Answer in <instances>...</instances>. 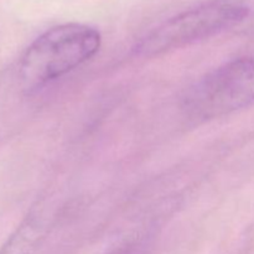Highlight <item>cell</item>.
<instances>
[{
    "label": "cell",
    "mask_w": 254,
    "mask_h": 254,
    "mask_svg": "<svg viewBox=\"0 0 254 254\" xmlns=\"http://www.w3.org/2000/svg\"><path fill=\"white\" fill-rule=\"evenodd\" d=\"M254 103V54L231 60L201 77L188 91L184 109L197 121H210Z\"/></svg>",
    "instance_id": "cell-3"
},
{
    "label": "cell",
    "mask_w": 254,
    "mask_h": 254,
    "mask_svg": "<svg viewBox=\"0 0 254 254\" xmlns=\"http://www.w3.org/2000/svg\"><path fill=\"white\" fill-rule=\"evenodd\" d=\"M251 9L238 0H212L180 12L149 31L134 46L141 57H155L237 26Z\"/></svg>",
    "instance_id": "cell-2"
},
{
    "label": "cell",
    "mask_w": 254,
    "mask_h": 254,
    "mask_svg": "<svg viewBox=\"0 0 254 254\" xmlns=\"http://www.w3.org/2000/svg\"><path fill=\"white\" fill-rule=\"evenodd\" d=\"M101 44L99 31L88 25L69 22L51 27L22 55L20 81L26 89L45 86L89 61Z\"/></svg>",
    "instance_id": "cell-1"
},
{
    "label": "cell",
    "mask_w": 254,
    "mask_h": 254,
    "mask_svg": "<svg viewBox=\"0 0 254 254\" xmlns=\"http://www.w3.org/2000/svg\"><path fill=\"white\" fill-rule=\"evenodd\" d=\"M49 231L44 206L32 208L0 247V254H36Z\"/></svg>",
    "instance_id": "cell-4"
}]
</instances>
